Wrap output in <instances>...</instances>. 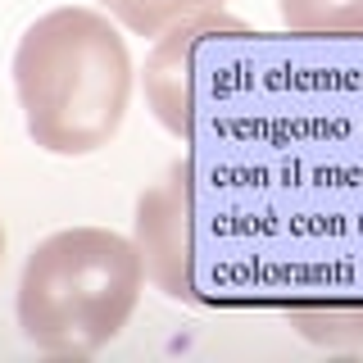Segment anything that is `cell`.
Returning a JSON list of instances; mask_svg holds the SVG:
<instances>
[{"mask_svg": "<svg viewBox=\"0 0 363 363\" xmlns=\"http://www.w3.org/2000/svg\"><path fill=\"white\" fill-rule=\"evenodd\" d=\"M0 268H5V223H0Z\"/></svg>", "mask_w": 363, "mask_h": 363, "instance_id": "8", "label": "cell"}, {"mask_svg": "<svg viewBox=\"0 0 363 363\" xmlns=\"http://www.w3.org/2000/svg\"><path fill=\"white\" fill-rule=\"evenodd\" d=\"M100 5H105V14L118 23V28H128L132 37H159V32H168L173 23H186L196 14L223 9V0H100Z\"/></svg>", "mask_w": 363, "mask_h": 363, "instance_id": "5", "label": "cell"}, {"mask_svg": "<svg viewBox=\"0 0 363 363\" xmlns=\"http://www.w3.org/2000/svg\"><path fill=\"white\" fill-rule=\"evenodd\" d=\"M145 264L132 236L64 227L32 245L18 277V332L41 354L82 359L105 350L141 304Z\"/></svg>", "mask_w": 363, "mask_h": 363, "instance_id": "2", "label": "cell"}, {"mask_svg": "<svg viewBox=\"0 0 363 363\" xmlns=\"http://www.w3.org/2000/svg\"><path fill=\"white\" fill-rule=\"evenodd\" d=\"M291 327L313 345L327 350H359L363 345V309H340V304H300L291 309Z\"/></svg>", "mask_w": 363, "mask_h": 363, "instance_id": "7", "label": "cell"}, {"mask_svg": "<svg viewBox=\"0 0 363 363\" xmlns=\"http://www.w3.org/2000/svg\"><path fill=\"white\" fill-rule=\"evenodd\" d=\"M281 23L304 37H359L363 0H277Z\"/></svg>", "mask_w": 363, "mask_h": 363, "instance_id": "6", "label": "cell"}, {"mask_svg": "<svg viewBox=\"0 0 363 363\" xmlns=\"http://www.w3.org/2000/svg\"><path fill=\"white\" fill-rule=\"evenodd\" d=\"M191 159L173 164L155 186L141 191L132 241L141 250L145 277L168 300H196V227H191Z\"/></svg>", "mask_w": 363, "mask_h": 363, "instance_id": "3", "label": "cell"}, {"mask_svg": "<svg viewBox=\"0 0 363 363\" xmlns=\"http://www.w3.org/2000/svg\"><path fill=\"white\" fill-rule=\"evenodd\" d=\"M136 68L109 14L60 5L18 37L14 91L28 136L45 155L82 159L118 136Z\"/></svg>", "mask_w": 363, "mask_h": 363, "instance_id": "1", "label": "cell"}, {"mask_svg": "<svg viewBox=\"0 0 363 363\" xmlns=\"http://www.w3.org/2000/svg\"><path fill=\"white\" fill-rule=\"evenodd\" d=\"M209 32H245L241 18L223 14H196L186 23H173L168 32L155 37V50L145 55V73H141V86H145V105L159 118V128L173 132L177 141H191L196 136V96H191V50L200 45V37Z\"/></svg>", "mask_w": 363, "mask_h": 363, "instance_id": "4", "label": "cell"}]
</instances>
